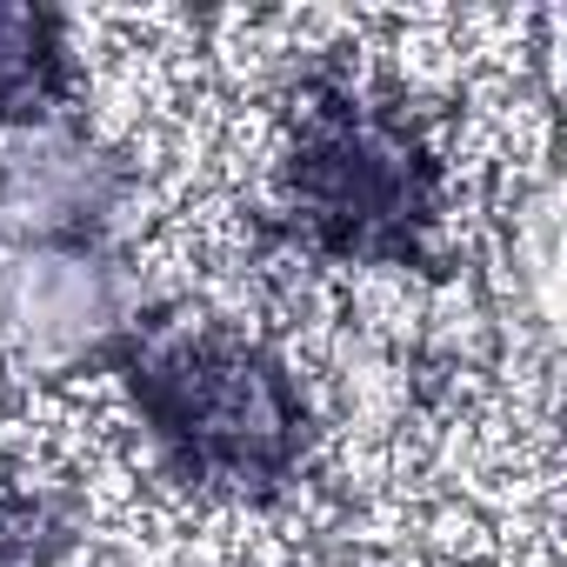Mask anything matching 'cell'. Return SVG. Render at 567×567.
I'll list each match as a JSON object with an SVG mask.
<instances>
[{
	"instance_id": "obj_1",
	"label": "cell",
	"mask_w": 567,
	"mask_h": 567,
	"mask_svg": "<svg viewBox=\"0 0 567 567\" xmlns=\"http://www.w3.org/2000/svg\"><path fill=\"white\" fill-rule=\"evenodd\" d=\"M161 388V421L167 434H181L187 447H200V461H274L280 441H288V408H280L274 374L254 354H220V348H194L174 354Z\"/></svg>"
},
{
	"instance_id": "obj_2",
	"label": "cell",
	"mask_w": 567,
	"mask_h": 567,
	"mask_svg": "<svg viewBox=\"0 0 567 567\" xmlns=\"http://www.w3.org/2000/svg\"><path fill=\"white\" fill-rule=\"evenodd\" d=\"M0 308H8V321L28 341H81L101 328L107 288H101V274H87V260H28L8 280Z\"/></svg>"
}]
</instances>
